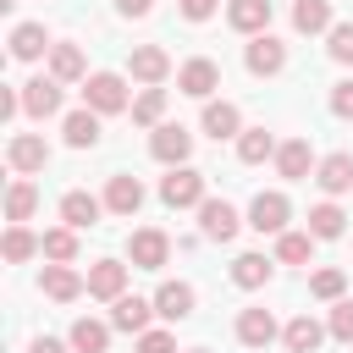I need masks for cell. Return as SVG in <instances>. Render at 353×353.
Returning <instances> with one entry per match:
<instances>
[{
  "mask_svg": "<svg viewBox=\"0 0 353 353\" xmlns=\"http://www.w3.org/2000/svg\"><path fill=\"white\" fill-rule=\"evenodd\" d=\"M127 72H132L143 88H154V83H165V72H171V55H165L160 44H138V50L127 55Z\"/></svg>",
  "mask_w": 353,
  "mask_h": 353,
  "instance_id": "obj_13",
  "label": "cell"
},
{
  "mask_svg": "<svg viewBox=\"0 0 353 353\" xmlns=\"http://www.w3.org/2000/svg\"><path fill=\"white\" fill-rule=\"evenodd\" d=\"M6 160H11V171H17V176L44 171V165H50V143H44L39 132H17V138L6 143Z\"/></svg>",
  "mask_w": 353,
  "mask_h": 353,
  "instance_id": "obj_8",
  "label": "cell"
},
{
  "mask_svg": "<svg viewBox=\"0 0 353 353\" xmlns=\"http://www.w3.org/2000/svg\"><path fill=\"white\" fill-rule=\"evenodd\" d=\"M66 347H72V342H55V336H33V347H28V353H66Z\"/></svg>",
  "mask_w": 353,
  "mask_h": 353,
  "instance_id": "obj_44",
  "label": "cell"
},
{
  "mask_svg": "<svg viewBox=\"0 0 353 353\" xmlns=\"http://www.w3.org/2000/svg\"><path fill=\"white\" fill-rule=\"evenodd\" d=\"M160 204H165V210H199V204H204V171L171 165V176L160 182Z\"/></svg>",
  "mask_w": 353,
  "mask_h": 353,
  "instance_id": "obj_2",
  "label": "cell"
},
{
  "mask_svg": "<svg viewBox=\"0 0 353 353\" xmlns=\"http://www.w3.org/2000/svg\"><path fill=\"white\" fill-rule=\"evenodd\" d=\"M105 210H110V215H138V210H143V182L127 176V171H116V176L105 182Z\"/></svg>",
  "mask_w": 353,
  "mask_h": 353,
  "instance_id": "obj_15",
  "label": "cell"
},
{
  "mask_svg": "<svg viewBox=\"0 0 353 353\" xmlns=\"http://www.w3.org/2000/svg\"><path fill=\"white\" fill-rule=\"evenodd\" d=\"M309 292H314V298H325V303H336V298L347 292V276L325 265V270H314V276H309Z\"/></svg>",
  "mask_w": 353,
  "mask_h": 353,
  "instance_id": "obj_37",
  "label": "cell"
},
{
  "mask_svg": "<svg viewBox=\"0 0 353 353\" xmlns=\"http://www.w3.org/2000/svg\"><path fill=\"white\" fill-rule=\"evenodd\" d=\"M39 287H44V298H55V303H72V298H83V292H88V276H77L72 265H44Z\"/></svg>",
  "mask_w": 353,
  "mask_h": 353,
  "instance_id": "obj_16",
  "label": "cell"
},
{
  "mask_svg": "<svg viewBox=\"0 0 353 353\" xmlns=\"http://www.w3.org/2000/svg\"><path fill=\"white\" fill-rule=\"evenodd\" d=\"M44 50H55V39L44 33V22H17L11 28V55L17 61H39Z\"/></svg>",
  "mask_w": 353,
  "mask_h": 353,
  "instance_id": "obj_23",
  "label": "cell"
},
{
  "mask_svg": "<svg viewBox=\"0 0 353 353\" xmlns=\"http://www.w3.org/2000/svg\"><path fill=\"white\" fill-rule=\"evenodd\" d=\"M110 331H116L110 320L83 314V320H72V336H66V342H72V353H105V347H110Z\"/></svg>",
  "mask_w": 353,
  "mask_h": 353,
  "instance_id": "obj_22",
  "label": "cell"
},
{
  "mask_svg": "<svg viewBox=\"0 0 353 353\" xmlns=\"http://www.w3.org/2000/svg\"><path fill=\"white\" fill-rule=\"evenodd\" d=\"M287 221H292L287 193H276V188H270V193H254V204H248V226H254L259 237H265V232H270V237H281V232H287Z\"/></svg>",
  "mask_w": 353,
  "mask_h": 353,
  "instance_id": "obj_4",
  "label": "cell"
},
{
  "mask_svg": "<svg viewBox=\"0 0 353 353\" xmlns=\"http://www.w3.org/2000/svg\"><path fill=\"white\" fill-rule=\"evenodd\" d=\"M276 171H281L287 182H303V176L314 171V149H309V138H287V143L276 149Z\"/></svg>",
  "mask_w": 353,
  "mask_h": 353,
  "instance_id": "obj_20",
  "label": "cell"
},
{
  "mask_svg": "<svg viewBox=\"0 0 353 353\" xmlns=\"http://www.w3.org/2000/svg\"><path fill=\"white\" fill-rule=\"evenodd\" d=\"M342 232H347L342 204H336V199H320V204L309 210V237H314V243H331V237H342Z\"/></svg>",
  "mask_w": 353,
  "mask_h": 353,
  "instance_id": "obj_25",
  "label": "cell"
},
{
  "mask_svg": "<svg viewBox=\"0 0 353 353\" xmlns=\"http://www.w3.org/2000/svg\"><path fill=\"white\" fill-rule=\"evenodd\" d=\"M243 66H248L254 77H276V72L287 66V44H281L276 33H259V39H248V50H243Z\"/></svg>",
  "mask_w": 353,
  "mask_h": 353,
  "instance_id": "obj_5",
  "label": "cell"
},
{
  "mask_svg": "<svg viewBox=\"0 0 353 353\" xmlns=\"http://www.w3.org/2000/svg\"><path fill=\"white\" fill-rule=\"evenodd\" d=\"M314 182H320V193H325V199H342V193L353 188V154H347V149L325 154V160L314 165Z\"/></svg>",
  "mask_w": 353,
  "mask_h": 353,
  "instance_id": "obj_12",
  "label": "cell"
},
{
  "mask_svg": "<svg viewBox=\"0 0 353 353\" xmlns=\"http://www.w3.org/2000/svg\"><path fill=\"white\" fill-rule=\"evenodd\" d=\"M232 281H237L243 292L265 287V281H270V259H265V254H237V259H232Z\"/></svg>",
  "mask_w": 353,
  "mask_h": 353,
  "instance_id": "obj_33",
  "label": "cell"
},
{
  "mask_svg": "<svg viewBox=\"0 0 353 353\" xmlns=\"http://www.w3.org/2000/svg\"><path fill=\"white\" fill-rule=\"evenodd\" d=\"M121 292H127V265H121V259H94V265H88V298L116 303Z\"/></svg>",
  "mask_w": 353,
  "mask_h": 353,
  "instance_id": "obj_10",
  "label": "cell"
},
{
  "mask_svg": "<svg viewBox=\"0 0 353 353\" xmlns=\"http://www.w3.org/2000/svg\"><path fill=\"white\" fill-rule=\"evenodd\" d=\"M325 50H331V61L353 66V22H336V28H331V44H325Z\"/></svg>",
  "mask_w": 353,
  "mask_h": 353,
  "instance_id": "obj_38",
  "label": "cell"
},
{
  "mask_svg": "<svg viewBox=\"0 0 353 353\" xmlns=\"http://www.w3.org/2000/svg\"><path fill=\"white\" fill-rule=\"evenodd\" d=\"M237 226H243V221H237V210H232L226 199H204V204H199V232H204L210 243H232Z\"/></svg>",
  "mask_w": 353,
  "mask_h": 353,
  "instance_id": "obj_9",
  "label": "cell"
},
{
  "mask_svg": "<svg viewBox=\"0 0 353 353\" xmlns=\"http://www.w3.org/2000/svg\"><path fill=\"white\" fill-rule=\"evenodd\" d=\"M331 116L353 121V83H336V88H331Z\"/></svg>",
  "mask_w": 353,
  "mask_h": 353,
  "instance_id": "obj_41",
  "label": "cell"
},
{
  "mask_svg": "<svg viewBox=\"0 0 353 353\" xmlns=\"http://www.w3.org/2000/svg\"><path fill=\"white\" fill-rule=\"evenodd\" d=\"M50 77H55V83H77V77H88V61H83V50L61 39V44L50 50Z\"/></svg>",
  "mask_w": 353,
  "mask_h": 353,
  "instance_id": "obj_27",
  "label": "cell"
},
{
  "mask_svg": "<svg viewBox=\"0 0 353 353\" xmlns=\"http://www.w3.org/2000/svg\"><path fill=\"white\" fill-rule=\"evenodd\" d=\"M193 303H199V298H193L188 281H160V292H154V314H160V320H188Z\"/></svg>",
  "mask_w": 353,
  "mask_h": 353,
  "instance_id": "obj_21",
  "label": "cell"
},
{
  "mask_svg": "<svg viewBox=\"0 0 353 353\" xmlns=\"http://www.w3.org/2000/svg\"><path fill=\"white\" fill-rule=\"evenodd\" d=\"M99 210H105V199H94V193H83V188H72V193L61 199V221H66L72 232H83V226H94V221H99Z\"/></svg>",
  "mask_w": 353,
  "mask_h": 353,
  "instance_id": "obj_24",
  "label": "cell"
},
{
  "mask_svg": "<svg viewBox=\"0 0 353 353\" xmlns=\"http://www.w3.org/2000/svg\"><path fill=\"white\" fill-rule=\"evenodd\" d=\"M215 6H221V0H182V17H188V22H210Z\"/></svg>",
  "mask_w": 353,
  "mask_h": 353,
  "instance_id": "obj_42",
  "label": "cell"
},
{
  "mask_svg": "<svg viewBox=\"0 0 353 353\" xmlns=\"http://www.w3.org/2000/svg\"><path fill=\"white\" fill-rule=\"evenodd\" d=\"M160 116H165V88H143V94L132 99V121L154 132V127H160Z\"/></svg>",
  "mask_w": 353,
  "mask_h": 353,
  "instance_id": "obj_34",
  "label": "cell"
},
{
  "mask_svg": "<svg viewBox=\"0 0 353 353\" xmlns=\"http://www.w3.org/2000/svg\"><path fill=\"white\" fill-rule=\"evenodd\" d=\"M61 132H66L72 149H94V143H99V110H88V105L72 110V116L61 121Z\"/></svg>",
  "mask_w": 353,
  "mask_h": 353,
  "instance_id": "obj_28",
  "label": "cell"
},
{
  "mask_svg": "<svg viewBox=\"0 0 353 353\" xmlns=\"http://www.w3.org/2000/svg\"><path fill=\"white\" fill-rule=\"evenodd\" d=\"M176 88H182L188 99H210V94L221 88V66H215L210 55H193V61H182V72H176Z\"/></svg>",
  "mask_w": 353,
  "mask_h": 353,
  "instance_id": "obj_6",
  "label": "cell"
},
{
  "mask_svg": "<svg viewBox=\"0 0 353 353\" xmlns=\"http://www.w3.org/2000/svg\"><path fill=\"white\" fill-rule=\"evenodd\" d=\"M309 254H314V237L309 232H281L276 237V259L281 265H309Z\"/></svg>",
  "mask_w": 353,
  "mask_h": 353,
  "instance_id": "obj_36",
  "label": "cell"
},
{
  "mask_svg": "<svg viewBox=\"0 0 353 353\" xmlns=\"http://www.w3.org/2000/svg\"><path fill=\"white\" fill-rule=\"evenodd\" d=\"M127 254H132V265H138V270H160V265H165V254H171V237H165L160 226H138V232L127 237Z\"/></svg>",
  "mask_w": 353,
  "mask_h": 353,
  "instance_id": "obj_7",
  "label": "cell"
},
{
  "mask_svg": "<svg viewBox=\"0 0 353 353\" xmlns=\"http://www.w3.org/2000/svg\"><path fill=\"white\" fill-rule=\"evenodd\" d=\"M138 353H176V336L171 331H143L138 336Z\"/></svg>",
  "mask_w": 353,
  "mask_h": 353,
  "instance_id": "obj_40",
  "label": "cell"
},
{
  "mask_svg": "<svg viewBox=\"0 0 353 353\" xmlns=\"http://www.w3.org/2000/svg\"><path fill=\"white\" fill-rule=\"evenodd\" d=\"M0 116H6V121L22 116V88H0Z\"/></svg>",
  "mask_w": 353,
  "mask_h": 353,
  "instance_id": "obj_43",
  "label": "cell"
},
{
  "mask_svg": "<svg viewBox=\"0 0 353 353\" xmlns=\"http://www.w3.org/2000/svg\"><path fill=\"white\" fill-rule=\"evenodd\" d=\"M336 342H353V303H336L331 309V325H325Z\"/></svg>",
  "mask_w": 353,
  "mask_h": 353,
  "instance_id": "obj_39",
  "label": "cell"
},
{
  "mask_svg": "<svg viewBox=\"0 0 353 353\" xmlns=\"http://www.w3.org/2000/svg\"><path fill=\"white\" fill-rule=\"evenodd\" d=\"M226 22L237 33H248V39H259V33H270V0H232L226 6Z\"/></svg>",
  "mask_w": 353,
  "mask_h": 353,
  "instance_id": "obj_19",
  "label": "cell"
},
{
  "mask_svg": "<svg viewBox=\"0 0 353 353\" xmlns=\"http://www.w3.org/2000/svg\"><path fill=\"white\" fill-rule=\"evenodd\" d=\"M292 28L298 33H331L336 22H331V0H298L292 6Z\"/></svg>",
  "mask_w": 353,
  "mask_h": 353,
  "instance_id": "obj_32",
  "label": "cell"
},
{
  "mask_svg": "<svg viewBox=\"0 0 353 353\" xmlns=\"http://www.w3.org/2000/svg\"><path fill=\"white\" fill-rule=\"evenodd\" d=\"M281 342H287V353H314V347L325 342V325H320L314 314H298V320L281 325Z\"/></svg>",
  "mask_w": 353,
  "mask_h": 353,
  "instance_id": "obj_26",
  "label": "cell"
},
{
  "mask_svg": "<svg viewBox=\"0 0 353 353\" xmlns=\"http://www.w3.org/2000/svg\"><path fill=\"white\" fill-rule=\"evenodd\" d=\"M149 6H154V0H116L121 17H149Z\"/></svg>",
  "mask_w": 353,
  "mask_h": 353,
  "instance_id": "obj_45",
  "label": "cell"
},
{
  "mask_svg": "<svg viewBox=\"0 0 353 353\" xmlns=\"http://www.w3.org/2000/svg\"><path fill=\"white\" fill-rule=\"evenodd\" d=\"M276 138L265 132V127H243V138H237V160L243 165H259V160H276Z\"/></svg>",
  "mask_w": 353,
  "mask_h": 353,
  "instance_id": "obj_29",
  "label": "cell"
},
{
  "mask_svg": "<svg viewBox=\"0 0 353 353\" xmlns=\"http://www.w3.org/2000/svg\"><path fill=\"white\" fill-rule=\"evenodd\" d=\"M22 110H28L33 121L55 116V110H61V83H55V77H28V83H22Z\"/></svg>",
  "mask_w": 353,
  "mask_h": 353,
  "instance_id": "obj_14",
  "label": "cell"
},
{
  "mask_svg": "<svg viewBox=\"0 0 353 353\" xmlns=\"http://www.w3.org/2000/svg\"><path fill=\"white\" fill-rule=\"evenodd\" d=\"M204 132L221 143V138H243V116H237V105L232 99H204Z\"/></svg>",
  "mask_w": 353,
  "mask_h": 353,
  "instance_id": "obj_17",
  "label": "cell"
},
{
  "mask_svg": "<svg viewBox=\"0 0 353 353\" xmlns=\"http://www.w3.org/2000/svg\"><path fill=\"white\" fill-rule=\"evenodd\" d=\"M83 105L99 110V116H116V110L132 105V94H127V83L116 72H94V77H83Z\"/></svg>",
  "mask_w": 353,
  "mask_h": 353,
  "instance_id": "obj_1",
  "label": "cell"
},
{
  "mask_svg": "<svg viewBox=\"0 0 353 353\" xmlns=\"http://www.w3.org/2000/svg\"><path fill=\"white\" fill-rule=\"evenodd\" d=\"M188 353H210V347H188Z\"/></svg>",
  "mask_w": 353,
  "mask_h": 353,
  "instance_id": "obj_46",
  "label": "cell"
},
{
  "mask_svg": "<svg viewBox=\"0 0 353 353\" xmlns=\"http://www.w3.org/2000/svg\"><path fill=\"white\" fill-rule=\"evenodd\" d=\"M0 254H6L11 265H22V259H33V254H39V237H33L28 226H6V237H0Z\"/></svg>",
  "mask_w": 353,
  "mask_h": 353,
  "instance_id": "obj_35",
  "label": "cell"
},
{
  "mask_svg": "<svg viewBox=\"0 0 353 353\" xmlns=\"http://www.w3.org/2000/svg\"><path fill=\"white\" fill-rule=\"evenodd\" d=\"M281 331H276V314L270 309H243L237 314V342L243 347H270Z\"/></svg>",
  "mask_w": 353,
  "mask_h": 353,
  "instance_id": "obj_18",
  "label": "cell"
},
{
  "mask_svg": "<svg viewBox=\"0 0 353 353\" xmlns=\"http://www.w3.org/2000/svg\"><path fill=\"white\" fill-rule=\"evenodd\" d=\"M149 154H154L160 165H188V154H193V132H188L182 121H160V127L149 132Z\"/></svg>",
  "mask_w": 353,
  "mask_h": 353,
  "instance_id": "obj_3",
  "label": "cell"
},
{
  "mask_svg": "<svg viewBox=\"0 0 353 353\" xmlns=\"http://www.w3.org/2000/svg\"><path fill=\"white\" fill-rule=\"evenodd\" d=\"M33 210H39V188H33L28 176H17V182L6 188V221H11V226H22Z\"/></svg>",
  "mask_w": 353,
  "mask_h": 353,
  "instance_id": "obj_30",
  "label": "cell"
},
{
  "mask_svg": "<svg viewBox=\"0 0 353 353\" xmlns=\"http://www.w3.org/2000/svg\"><path fill=\"white\" fill-rule=\"evenodd\" d=\"M39 254H44L50 265H72V259H77V232H72V226H50V232L39 237Z\"/></svg>",
  "mask_w": 353,
  "mask_h": 353,
  "instance_id": "obj_31",
  "label": "cell"
},
{
  "mask_svg": "<svg viewBox=\"0 0 353 353\" xmlns=\"http://www.w3.org/2000/svg\"><path fill=\"white\" fill-rule=\"evenodd\" d=\"M149 314H154V298H138V292H121V298L110 303V325H116V331H132V336L149 331Z\"/></svg>",
  "mask_w": 353,
  "mask_h": 353,
  "instance_id": "obj_11",
  "label": "cell"
}]
</instances>
